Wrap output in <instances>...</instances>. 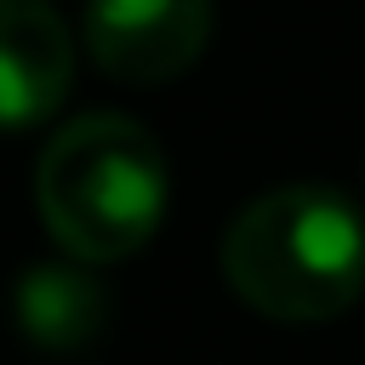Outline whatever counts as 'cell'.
I'll return each instance as SVG.
<instances>
[{"mask_svg":"<svg viewBox=\"0 0 365 365\" xmlns=\"http://www.w3.org/2000/svg\"><path fill=\"white\" fill-rule=\"evenodd\" d=\"M171 200L165 148L125 114H80L51 131L34 160V205L46 234L74 262H125L137 257Z\"/></svg>","mask_w":365,"mask_h":365,"instance_id":"7a4b0ae2","label":"cell"},{"mask_svg":"<svg viewBox=\"0 0 365 365\" xmlns=\"http://www.w3.org/2000/svg\"><path fill=\"white\" fill-rule=\"evenodd\" d=\"M11 325L40 354H80L108 325V291L91 274V262H29L11 279Z\"/></svg>","mask_w":365,"mask_h":365,"instance_id":"5b68a950","label":"cell"},{"mask_svg":"<svg viewBox=\"0 0 365 365\" xmlns=\"http://www.w3.org/2000/svg\"><path fill=\"white\" fill-rule=\"evenodd\" d=\"M211 0H86L80 40L86 57L125 86H160L194 68L211 46Z\"/></svg>","mask_w":365,"mask_h":365,"instance_id":"3957f363","label":"cell"},{"mask_svg":"<svg viewBox=\"0 0 365 365\" xmlns=\"http://www.w3.org/2000/svg\"><path fill=\"white\" fill-rule=\"evenodd\" d=\"M74 86V34L51 0H0V131L46 125Z\"/></svg>","mask_w":365,"mask_h":365,"instance_id":"277c9868","label":"cell"},{"mask_svg":"<svg viewBox=\"0 0 365 365\" xmlns=\"http://www.w3.org/2000/svg\"><path fill=\"white\" fill-rule=\"evenodd\" d=\"M222 279L279 325H319L365 297V217L325 182L257 194L222 228Z\"/></svg>","mask_w":365,"mask_h":365,"instance_id":"6da1fadb","label":"cell"}]
</instances>
